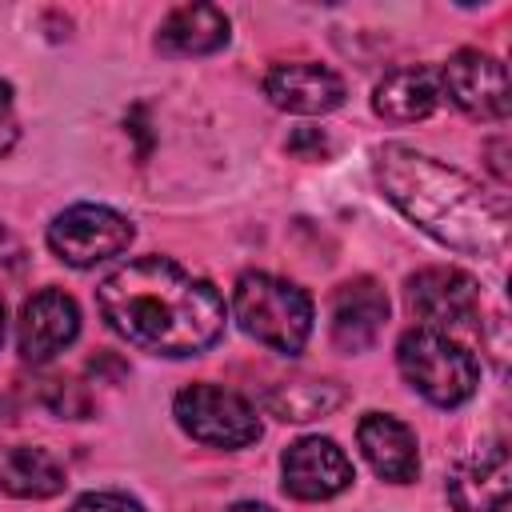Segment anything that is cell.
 <instances>
[{
	"label": "cell",
	"mask_w": 512,
	"mask_h": 512,
	"mask_svg": "<svg viewBox=\"0 0 512 512\" xmlns=\"http://www.w3.org/2000/svg\"><path fill=\"white\" fill-rule=\"evenodd\" d=\"M508 488L512 464L504 444H484L448 472V500L456 512H508Z\"/></svg>",
	"instance_id": "obj_11"
},
{
	"label": "cell",
	"mask_w": 512,
	"mask_h": 512,
	"mask_svg": "<svg viewBox=\"0 0 512 512\" xmlns=\"http://www.w3.org/2000/svg\"><path fill=\"white\" fill-rule=\"evenodd\" d=\"M408 308L424 320V328H456L472 324L480 312V284L460 268H420L408 276Z\"/></svg>",
	"instance_id": "obj_10"
},
{
	"label": "cell",
	"mask_w": 512,
	"mask_h": 512,
	"mask_svg": "<svg viewBox=\"0 0 512 512\" xmlns=\"http://www.w3.org/2000/svg\"><path fill=\"white\" fill-rule=\"evenodd\" d=\"M396 364L404 372V380L436 408H456L464 400H472L476 384H480V364L476 356L456 344L448 332L440 328H412L400 336L396 344Z\"/></svg>",
	"instance_id": "obj_4"
},
{
	"label": "cell",
	"mask_w": 512,
	"mask_h": 512,
	"mask_svg": "<svg viewBox=\"0 0 512 512\" xmlns=\"http://www.w3.org/2000/svg\"><path fill=\"white\" fill-rule=\"evenodd\" d=\"M0 344H4V296H0Z\"/></svg>",
	"instance_id": "obj_22"
},
{
	"label": "cell",
	"mask_w": 512,
	"mask_h": 512,
	"mask_svg": "<svg viewBox=\"0 0 512 512\" xmlns=\"http://www.w3.org/2000/svg\"><path fill=\"white\" fill-rule=\"evenodd\" d=\"M176 424L200 440V444H212V448H248L260 440V416L256 408L220 388V384H188L176 392Z\"/></svg>",
	"instance_id": "obj_5"
},
{
	"label": "cell",
	"mask_w": 512,
	"mask_h": 512,
	"mask_svg": "<svg viewBox=\"0 0 512 512\" xmlns=\"http://www.w3.org/2000/svg\"><path fill=\"white\" fill-rule=\"evenodd\" d=\"M232 308L240 328L260 340L272 352L296 356L308 344L312 332V300L304 288L268 276V272H244L232 292Z\"/></svg>",
	"instance_id": "obj_3"
},
{
	"label": "cell",
	"mask_w": 512,
	"mask_h": 512,
	"mask_svg": "<svg viewBox=\"0 0 512 512\" xmlns=\"http://www.w3.org/2000/svg\"><path fill=\"white\" fill-rule=\"evenodd\" d=\"M76 336H80V308L68 292L40 288L24 300L20 324H16V344H20V356L28 364H48Z\"/></svg>",
	"instance_id": "obj_8"
},
{
	"label": "cell",
	"mask_w": 512,
	"mask_h": 512,
	"mask_svg": "<svg viewBox=\"0 0 512 512\" xmlns=\"http://www.w3.org/2000/svg\"><path fill=\"white\" fill-rule=\"evenodd\" d=\"M0 488L20 500H48L64 488V468L44 448L12 444L0 448Z\"/></svg>",
	"instance_id": "obj_17"
},
{
	"label": "cell",
	"mask_w": 512,
	"mask_h": 512,
	"mask_svg": "<svg viewBox=\"0 0 512 512\" xmlns=\"http://www.w3.org/2000/svg\"><path fill=\"white\" fill-rule=\"evenodd\" d=\"M280 472H284V492L296 500H328L344 492L356 476L344 448L328 436H304L288 444L280 456Z\"/></svg>",
	"instance_id": "obj_9"
},
{
	"label": "cell",
	"mask_w": 512,
	"mask_h": 512,
	"mask_svg": "<svg viewBox=\"0 0 512 512\" xmlns=\"http://www.w3.org/2000/svg\"><path fill=\"white\" fill-rule=\"evenodd\" d=\"M68 512H144V508L124 492H84Z\"/></svg>",
	"instance_id": "obj_19"
},
{
	"label": "cell",
	"mask_w": 512,
	"mask_h": 512,
	"mask_svg": "<svg viewBox=\"0 0 512 512\" xmlns=\"http://www.w3.org/2000/svg\"><path fill=\"white\" fill-rule=\"evenodd\" d=\"M376 180L384 196L444 248L468 256H500L508 248V208L472 176L408 144H384L376 152Z\"/></svg>",
	"instance_id": "obj_2"
},
{
	"label": "cell",
	"mask_w": 512,
	"mask_h": 512,
	"mask_svg": "<svg viewBox=\"0 0 512 512\" xmlns=\"http://www.w3.org/2000/svg\"><path fill=\"white\" fill-rule=\"evenodd\" d=\"M344 400V388L332 384V380H288V384H276L264 392V408L268 416L276 420H316V416H328L332 408H340Z\"/></svg>",
	"instance_id": "obj_18"
},
{
	"label": "cell",
	"mask_w": 512,
	"mask_h": 512,
	"mask_svg": "<svg viewBox=\"0 0 512 512\" xmlns=\"http://www.w3.org/2000/svg\"><path fill=\"white\" fill-rule=\"evenodd\" d=\"M264 96L284 108V112H300V116H320L344 104V80L316 60H292V64H276L264 76Z\"/></svg>",
	"instance_id": "obj_12"
},
{
	"label": "cell",
	"mask_w": 512,
	"mask_h": 512,
	"mask_svg": "<svg viewBox=\"0 0 512 512\" xmlns=\"http://www.w3.org/2000/svg\"><path fill=\"white\" fill-rule=\"evenodd\" d=\"M16 144V108H12V84L0 80V156Z\"/></svg>",
	"instance_id": "obj_20"
},
{
	"label": "cell",
	"mask_w": 512,
	"mask_h": 512,
	"mask_svg": "<svg viewBox=\"0 0 512 512\" xmlns=\"http://www.w3.org/2000/svg\"><path fill=\"white\" fill-rule=\"evenodd\" d=\"M388 324V296L372 276H356L332 296V344L340 352H364Z\"/></svg>",
	"instance_id": "obj_13"
},
{
	"label": "cell",
	"mask_w": 512,
	"mask_h": 512,
	"mask_svg": "<svg viewBox=\"0 0 512 512\" xmlns=\"http://www.w3.org/2000/svg\"><path fill=\"white\" fill-rule=\"evenodd\" d=\"M440 92H448L452 104L476 120L508 116V68L480 48H460L456 56H448L440 72Z\"/></svg>",
	"instance_id": "obj_7"
},
{
	"label": "cell",
	"mask_w": 512,
	"mask_h": 512,
	"mask_svg": "<svg viewBox=\"0 0 512 512\" xmlns=\"http://www.w3.org/2000/svg\"><path fill=\"white\" fill-rule=\"evenodd\" d=\"M96 304L116 336L156 356H196L224 336V296L164 256L116 268Z\"/></svg>",
	"instance_id": "obj_1"
},
{
	"label": "cell",
	"mask_w": 512,
	"mask_h": 512,
	"mask_svg": "<svg viewBox=\"0 0 512 512\" xmlns=\"http://www.w3.org/2000/svg\"><path fill=\"white\" fill-rule=\"evenodd\" d=\"M440 72L424 68V64H412V68H396L388 72L380 84H376V96H372V108L376 116L392 120V124H412V120H424L436 112L440 104Z\"/></svg>",
	"instance_id": "obj_15"
},
{
	"label": "cell",
	"mask_w": 512,
	"mask_h": 512,
	"mask_svg": "<svg viewBox=\"0 0 512 512\" xmlns=\"http://www.w3.org/2000/svg\"><path fill=\"white\" fill-rule=\"evenodd\" d=\"M228 512H272L268 504H252V500H240V504H232Z\"/></svg>",
	"instance_id": "obj_21"
},
{
	"label": "cell",
	"mask_w": 512,
	"mask_h": 512,
	"mask_svg": "<svg viewBox=\"0 0 512 512\" xmlns=\"http://www.w3.org/2000/svg\"><path fill=\"white\" fill-rule=\"evenodd\" d=\"M132 236L136 228L128 224V216L104 204H72L48 224V248L72 268H92L100 260L120 256Z\"/></svg>",
	"instance_id": "obj_6"
},
{
	"label": "cell",
	"mask_w": 512,
	"mask_h": 512,
	"mask_svg": "<svg viewBox=\"0 0 512 512\" xmlns=\"http://www.w3.org/2000/svg\"><path fill=\"white\" fill-rule=\"evenodd\" d=\"M356 444L364 452V460L372 464V472L380 480L392 484H412L420 476V448H416V432L388 416V412H368L356 424Z\"/></svg>",
	"instance_id": "obj_14"
},
{
	"label": "cell",
	"mask_w": 512,
	"mask_h": 512,
	"mask_svg": "<svg viewBox=\"0 0 512 512\" xmlns=\"http://www.w3.org/2000/svg\"><path fill=\"white\" fill-rule=\"evenodd\" d=\"M228 44V16L216 4H184L168 12L156 32V48L164 56H208Z\"/></svg>",
	"instance_id": "obj_16"
}]
</instances>
